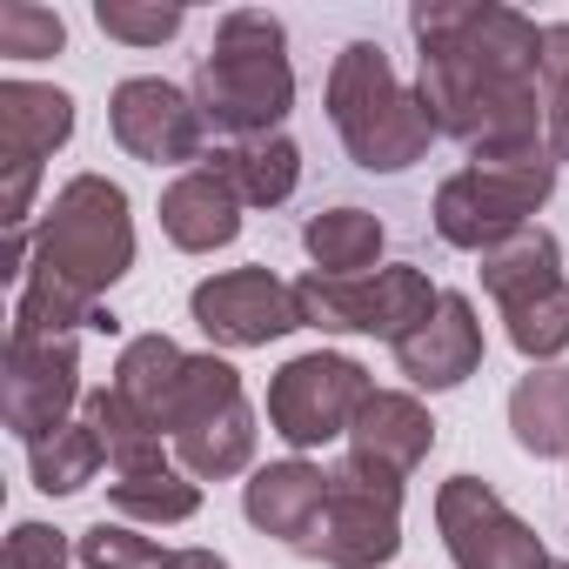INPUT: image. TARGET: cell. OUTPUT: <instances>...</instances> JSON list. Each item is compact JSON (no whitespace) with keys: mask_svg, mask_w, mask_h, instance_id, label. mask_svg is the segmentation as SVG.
I'll use <instances>...</instances> for the list:
<instances>
[{"mask_svg":"<svg viewBox=\"0 0 569 569\" xmlns=\"http://www.w3.org/2000/svg\"><path fill=\"white\" fill-rule=\"evenodd\" d=\"M436 529L456 569H549L542 536L482 476H449L436 489Z\"/></svg>","mask_w":569,"mask_h":569,"instance_id":"obj_8","label":"cell"},{"mask_svg":"<svg viewBox=\"0 0 569 569\" xmlns=\"http://www.w3.org/2000/svg\"><path fill=\"white\" fill-rule=\"evenodd\" d=\"M402 549V482H382L356 462L329 469V502L309 556L329 569H382Z\"/></svg>","mask_w":569,"mask_h":569,"instance_id":"obj_7","label":"cell"},{"mask_svg":"<svg viewBox=\"0 0 569 569\" xmlns=\"http://www.w3.org/2000/svg\"><path fill=\"white\" fill-rule=\"evenodd\" d=\"M369 396L376 389H369V369L356 356L309 349V356L274 369V382H268V429L296 456H309V449H329L336 436H349Z\"/></svg>","mask_w":569,"mask_h":569,"instance_id":"obj_6","label":"cell"},{"mask_svg":"<svg viewBox=\"0 0 569 569\" xmlns=\"http://www.w3.org/2000/svg\"><path fill=\"white\" fill-rule=\"evenodd\" d=\"M476 274H482V289H489L496 309H516V302H529V296H542V289H556V281H562V241L529 221L509 241L482 248V268Z\"/></svg>","mask_w":569,"mask_h":569,"instance_id":"obj_18","label":"cell"},{"mask_svg":"<svg viewBox=\"0 0 569 569\" xmlns=\"http://www.w3.org/2000/svg\"><path fill=\"white\" fill-rule=\"evenodd\" d=\"M74 556H81V569H168L174 562V549L141 536V522H108V516L94 529H81Z\"/></svg>","mask_w":569,"mask_h":569,"instance_id":"obj_28","label":"cell"},{"mask_svg":"<svg viewBox=\"0 0 569 569\" xmlns=\"http://www.w3.org/2000/svg\"><path fill=\"white\" fill-rule=\"evenodd\" d=\"M436 302H442V289L422 268H409V261L376 268V274H362V336H382L396 349L402 336H416L436 316Z\"/></svg>","mask_w":569,"mask_h":569,"instance_id":"obj_22","label":"cell"},{"mask_svg":"<svg viewBox=\"0 0 569 569\" xmlns=\"http://www.w3.org/2000/svg\"><path fill=\"white\" fill-rule=\"evenodd\" d=\"M68 48V21L54 8H34V0H8L0 8V54L8 61H48Z\"/></svg>","mask_w":569,"mask_h":569,"instance_id":"obj_29","label":"cell"},{"mask_svg":"<svg viewBox=\"0 0 569 569\" xmlns=\"http://www.w3.org/2000/svg\"><path fill=\"white\" fill-rule=\"evenodd\" d=\"M181 369H188V349H181V342H168V336H134V342H121V362H114V382H108V389H114L134 416H148V422L168 436V409H174Z\"/></svg>","mask_w":569,"mask_h":569,"instance_id":"obj_20","label":"cell"},{"mask_svg":"<svg viewBox=\"0 0 569 569\" xmlns=\"http://www.w3.org/2000/svg\"><path fill=\"white\" fill-rule=\"evenodd\" d=\"M81 396V349L74 336H8V369H0V416L34 449L41 436L74 422Z\"/></svg>","mask_w":569,"mask_h":569,"instance_id":"obj_9","label":"cell"},{"mask_svg":"<svg viewBox=\"0 0 569 569\" xmlns=\"http://www.w3.org/2000/svg\"><path fill=\"white\" fill-rule=\"evenodd\" d=\"M188 316L214 349H268L302 329L296 281H281L274 268H228V274L194 281Z\"/></svg>","mask_w":569,"mask_h":569,"instance_id":"obj_10","label":"cell"},{"mask_svg":"<svg viewBox=\"0 0 569 569\" xmlns=\"http://www.w3.org/2000/svg\"><path fill=\"white\" fill-rule=\"evenodd\" d=\"M174 462H181L194 482H228V476H241V469L254 462V409H248V396H234V402L194 416V422L174 436Z\"/></svg>","mask_w":569,"mask_h":569,"instance_id":"obj_17","label":"cell"},{"mask_svg":"<svg viewBox=\"0 0 569 569\" xmlns=\"http://www.w3.org/2000/svg\"><path fill=\"white\" fill-rule=\"evenodd\" d=\"M228 188L241 194V208H281L296 188H302V148L289 134H254V141H221L208 154Z\"/></svg>","mask_w":569,"mask_h":569,"instance_id":"obj_19","label":"cell"},{"mask_svg":"<svg viewBox=\"0 0 569 569\" xmlns=\"http://www.w3.org/2000/svg\"><path fill=\"white\" fill-rule=\"evenodd\" d=\"M322 502H329V469H316L309 456H289V462H268L241 482V516L274 536L281 549L309 556L316 542V522H322Z\"/></svg>","mask_w":569,"mask_h":569,"instance_id":"obj_13","label":"cell"},{"mask_svg":"<svg viewBox=\"0 0 569 569\" xmlns=\"http://www.w3.org/2000/svg\"><path fill=\"white\" fill-rule=\"evenodd\" d=\"M329 121L349 148L356 168L369 174H402L436 148V121L422 108L416 88H402V74L389 68V54L376 41H349L329 68Z\"/></svg>","mask_w":569,"mask_h":569,"instance_id":"obj_4","label":"cell"},{"mask_svg":"<svg viewBox=\"0 0 569 569\" xmlns=\"http://www.w3.org/2000/svg\"><path fill=\"white\" fill-rule=\"evenodd\" d=\"M436 449V416L409 396V389H376L349 429V462L382 476V482H409Z\"/></svg>","mask_w":569,"mask_h":569,"instance_id":"obj_12","label":"cell"},{"mask_svg":"<svg viewBox=\"0 0 569 569\" xmlns=\"http://www.w3.org/2000/svg\"><path fill=\"white\" fill-rule=\"evenodd\" d=\"M396 369H402L416 389H429V396L462 389V382L482 369V322H476V302H469V296H442L436 316H429L416 336L396 342Z\"/></svg>","mask_w":569,"mask_h":569,"instance_id":"obj_14","label":"cell"},{"mask_svg":"<svg viewBox=\"0 0 569 569\" xmlns=\"http://www.w3.org/2000/svg\"><path fill=\"white\" fill-rule=\"evenodd\" d=\"M168 569H228V556H214V549H174Z\"/></svg>","mask_w":569,"mask_h":569,"instance_id":"obj_33","label":"cell"},{"mask_svg":"<svg viewBox=\"0 0 569 569\" xmlns=\"http://www.w3.org/2000/svg\"><path fill=\"white\" fill-rule=\"evenodd\" d=\"M188 94H194L208 134H221V141L281 134V121L296 108V68H289V34H281V21L254 14V8L221 14Z\"/></svg>","mask_w":569,"mask_h":569,"instance_id":"obj_3","label":"cell"},{"mask_svg":"<svg viewBox=\"0 0 569 569\" xmlns=\"http://www.w3.org/2000/svg\"><path fill=\"white\" fill-rule=\"evenodd\" d=\"M549 569H569V562H549Z\"/></svg>","mask_w":569,"mask_h":569,"instance_id":"obj_34","label":"cell"},{"mask_svg":"<svg viewBox=\"0 0 569 569\" xmlns=\"http://www.w3.org/2000/svg\"><path fill=\"white\" fill-rule=\"evenodd\" d=\"M108 128L148 168H181L188 174V168H201V148H208V121H201L194 94L174 88V81H161V74L121 81L108 94Z\"/></svg>","mask_w":569,"mask_h":569,"instance_id":"obj_11","label":"cell"},{"mask_svg":"<svg viewBox=\"0 0 569 569\" xmlns=\"http://www.w3.org/2000/svg\"><path fill=\"white\" fill-rule=\"evenodd\" d=\"M556 148L549 141H536V148H516V154H482V161H469L462 174H449L442 188H436V234L449 241V248H469V254H482V248H496V241H509L516 228H529V214L556 194Z\"/></svg>","mask_w":569,"mask_h":569,"instance_id":"obj_5","label":"cell"},{"mask_svg":"<svg viewBox=\"0 0 569 569\" xmlns=\"http://www.w3.org/2000/svg\"><path fill=\"white\" fill-rule=\"evenodd\" d=\"M81 422L101 436V449H108V462H114V476H141V469H161L168 462V449H161V429L148 422V416H134L114 389H94L88 402H81Z\"/></svg>","mask_w":569,"mask_h":569,"instance_id":"obj_25","label":"cell"},{"mask_svg":"<svg viewBox=\"0 0 569 569\" xmlns=\"http://www.w3.org/2000/svg\"><path fill=\"white\" fill-rule=\"evenodd\" d=\"M101 462H108V449H101V436L88 422H68V429L41 436L28 449V469H34V489L41 496H81L101 476Z\"/></svg>","mask_w":569,"mask_h":569,"instance_id":"obj_26","label":"cell"},{"mask_svg":"<svg viewBox=\"0 0 569 569\" xmlns=\"http://www.w3.org/2000/svg\"><path fill=\"white\" fill-rule=\"evenodd\" d=\"M542 108H549V148L569 161V21L542 28Z\"/></svg>","mask_w":569,"mask_h":569,"instance_id":"obj_31","label":"cell"},{"mask_svg":"<svg viewBox=\"0 0 569 569\" xmlns=\"http://www.w3.org/2000/svg\"><path fill=\"white\" fill-rule=\"evenodd\" d=\"M74 134V94L48 81H0V168H41Z\"/></svg>","mask_w":569,"mask_h":569,"instance_id":"obj_16","label":"cell"},{"mask_svg":"<svg viewBox=\"0 0 569 569\" xmlns=\"http://www.w3.org/2000/svg\"><path fill=\"white\" fill-rule=\"evenodd\" d=\"M302 248H309L316 274L356 281V274H369L382 261V221L369 208H322V214L302 221Z\"/></svg>","mask_w":569,"mask_h":569,"instance_id":"obj_23","label":"cell"},{"mask_svg":"<svg viewBox=\"0 0 569 569\" xmlns=\"http://www.w3.org/2000/svg\"><path fill=\"white\" fill-rule=\"evenodd\" d=\"M74 542L54 522H14L8 549H0V569H68Z\"/></svg>","mask_w":569,"mask_h":569,"instance_id":"obj_32","label":"cell"},{"mask_svg":"<svg viewBox=\"0 0 569 569\" xmlns=\"http://www.w3.org/2000/svg\"><path fill=\"white\" fill-rule=\"evenodd\" d=\"M134 268V214L121 181L108 174H74L41 234H34V261L21 274V296H14V336H114V309H101V296Z\"/></svg>","mask_w":569,"mask_h":569,"instance_id":"obj_2","label":"cell"},{"mask_svg":"<svg viewBox=\"0 0 569 569\" xmlns=\"http://www.w3.org/2000/svg\"><path fill=\"white\" fill-rule=\"evenodd\" d=\"M422 48L416 94L436 134L462 141L469 161L549 141L542 108V28L496 0H422L409 8Z\"/></svg>","mask_w":569,"mask_h":569,"instance_id":"obj_1","label":"cell"},{"mask_svg":"<svg viewBox=\"0 0 569 569\" xmlns=\"http://www.w3.org/2000/svg\"><path fill=\"white\" fill-rule=\"evenodd\" d=\"M502 336H509V349H516L522 362L549 369V362L569 349V281H556V289H542V296L502 309Z\"/></svg>","mask_w":569,"mask_h":569,"instance_id":"obj_27","label":"cell"},{"mask_svg":"<svg viewBox=\"0 0 569 569\" xmlns=\"http://www.w3.org/2000/svg\"><path fill=\"white\" fill-rule=\"evenodd\" d=\"M161 234L181 254H214L241 234V194L228 188V174L214 161H201L161 188Z\"/></svg>","mask_w":569,"mask_h":569,"instance_id":"obj_15","label":"cell"},{"mask_svg":"<svg viewBox=\"0 0 569 569\" xmlns=\"http://www.w3.org/2000/svg\"><path fill=\"white\" fill-rule=\"evenodd\" d=\"M509 436L522 456L549 462V456H569V369H529L516 389H509Z\"/></svg>","mask_w":569,"mask_h":569,"instance_id":"obj_21","label":"cell"},{"mask_svg":"<svg viewBox=\"0 0 569 569\" xmlns=\"http://www.w3.org/2000/svg\"><path fill=\"white\" fill-rule=\"evenodd\" d=\"M181 8H161V0H101L94 8V28L108 41H128V48H161L181 34Z\"/></svg>","mask_w":569,"mask_h":569,"instance_id":"obj_30","label":"cell"},{"mask_svg":"<svg viewBox=\"0 0 569 569\" xmlns=\"http://www.w3.org/2000/svg\"><path fill=\"white\" fill-rule=\"evenodd\" d=\"M108 502L121 522H154V529H174L201 509V482L181 469V462H161V469H141V476H114L108 482Z\"/></svg>","mask_w":569,"mask_h":569,"instance_id":"obj_24","label":"cell"}]
</instances>
